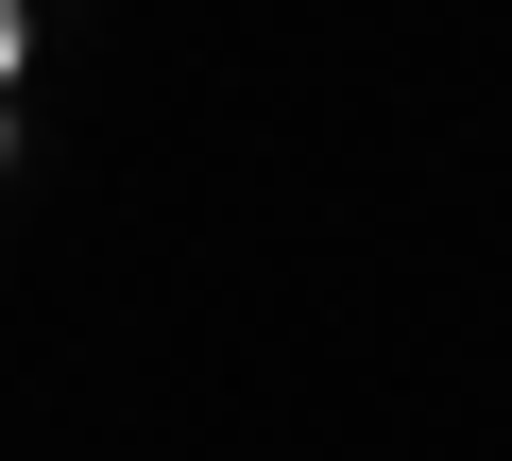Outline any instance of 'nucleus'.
Listing matches in <instances>:
<instances>
[{
    "mask_svg": "<svg viewBox=\"0 0 512 461\" xmlns=\"http://www.w3.org/2000/svg\"><path fill=\"white\" fill-rule=\"evenodd\" d=\"M18 69H35V0H0V103H18Z\"/></svg>",
    "mask_w": 512,
    "mask_h": 461,
    "instance_id": "1",
    "label": "nucleus"
}]
</instances>
